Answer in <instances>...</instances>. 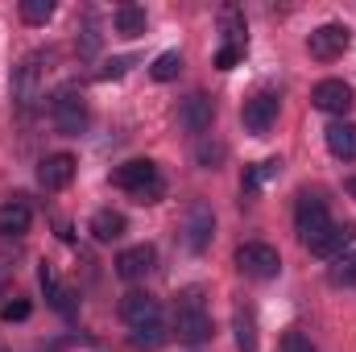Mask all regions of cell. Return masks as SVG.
I'll return each instance as SVG.
<instances>
[{
  "mask_svg": "<svg viewBox=\"0 0 356 352\" xmlns=\"http://www.w3.org/2000/svg\"><path fill=\"white\" fill-rule=\"evenodd\" d=\"M112 182L120 186V191H129L137 203H154L158 195H162V175H158V166L149 162V158H133V162H124Z\"/></svg>",
  "mask_w": 356,
  "mask_h": 352,
  "instance_id": "cell-1",
  "label": "cell"
},
{
  "mask_svg": "<svg viewBox=\"0 0 356 352\" xmlns=\"http://www.w3.org/2000/svg\"><path fill=\"white\" fill-rule=\"evenodd\" d=\"M175 332H178L182 344H203V340H211V315L203 311L199 290H186V294H182L178 315H175Z\"/></svg>",
  "mask_w": 356,
  "mask_h": 352,
  "instance_id": "cell-2",
  "label": "cell"
},
{
  "mask_svg": "<svg viewBox=\"0 0 356 352\" xmlns=\"http://www.w3.org/2000/svg\"><path fill=\"white\" fill-rule=\"evenodd\" d=\"M50 116H54V129L67 133V137H79V133L88 129V104H83V95H79L75 88L54 91V99H50Z\"/></svg>",
  "mask_w": 356,
  "mask_h": 352,
  "instance_id": "cell-3",
  "label": "cell"
},
{
  "mask_svg": "<svg viewBox=\"0 0 356 352\" xmlns=\"http://www.w3.org/2000/svg\"><path fill=\"white\" fill-rule=\"evenodd\" d=\"M294 228H298V241L311 249L327 228H332V216H327V203L319 195H298V207H294Z\"/></svg>",
  "mask_w": 356,
  "mask_h": 352,
  "instance_id": "cell-4",
  "label": "cell"
},
{
  "mask_svg": "<svg viewBox=\"0 0 356 352\" xmlns=\"http://www.w3.org/2000/svg\"><path fill=\"white\" fill-rule=\"evenodd\" d=\"M236 265H241L245 278L266 282V278H277V269H282V253H277L273 245H266V241H249V245L236 249Z\"/></svg>",
  "mask_w": 356,
  "mask_h": 352,
  "instance_id": "cell-5",
  "label": "cell"
},
{
  "mask_svg": "<svg viewBox=\"0 0 356 352\" xmlns=\"http://www.w3.org/2000/svg\"><path fill=\"white\" fill-rule=\"evenodd\" d=\"M307 50H311V58H319V63H336L344 50H348V25H319L311 38H307Z\"/></svg>",
  "mask_w": 356,
  "mask_h": 352,
  "instance_id": "cell-6",
  "label": "cell"
},
{
  "mask_svg": "<svg viewBox=\"0 0 356 352\" xmlns=\"http://www.w3.org/2000/svg\"><path fill=\"white\" fill-rule=\"evenodd\" d=\"M241 120H245V129H249L253 137H266L269 129L277 125V95L257 91L253 99H245V108H241Z\"/></svg>",
  "mask_w": 356,
  "mask_h": 352,
  "instance_id": "cell-7",
  "label": "cell"
},
{
  "mask_svg": "<svg viewBox=\"0 0 356 352\" xmlns=\"http://www.w3.org/2000/svg\"><path fill=\"white\" fill-rule=\"evenodd\" d=\"M158 315H162V307H158V298L154 294H145V290H129L124 298H120V319L137 332V328H149V323H158Z\"/></svg>",
  "mask_w": 356,
  "mask_h": 352,
  "instance_id": "cell-8",
  "label": "cell"
},
{
  "mask_svg": "<svg viewBox=\"0 0 356 352\" xmlns=\"http://www.w3.org/2000/svg\"><path fill=\"white\" fill-rule=\"evenodd\" d=\"M311 104L319 112H332V116H344L353 108V88L344 79H319L315 91H311Z\"/></svg>",
  "mask_w": 356,
  "mask_h": 352,
  "instance_id": "cell-9",
  "label": "cell"
},
{
  "mask_svg": "<svg viewBox=\"0 0 356 352\" xmlns=\"http://www.w3.org/2000/svg\"><path fill=\"white\" fill-rule=\"evenodd\" d=\"M211 120H216V104H211V95L195 91V95L182 99V108H178V125H182L186 133H207Z\"/></svg>",
  "mask_w": 356,
  "mask_h": 352,
  "instance_id": "cell-10",
  "label": "cell"
},
{
  "mask_svg": "<svg viewBox=\"0 0 356 352\" xmlns=\"http://www.w3.org/2000/svg\"><path fill=\"white\" fill-rule=\"evenodd\" d=\"M356 241V228L353 224H332L315 245H311V253L315 257H327V262H336V257H344L348 253V245Z\"/></svg>",
  "mask_w": 356,
  "mask_h": 352,
  "instance_id": "cell-11",
  "label": "cell"
},
{
  "mask_svg": "<svg viewBox=\"0 0 356 352\" xmlns=\"http://www.w3.org/2000/svg\"><path fill=\"white\" fill-rule=\"evenodd\" d=\"M158 262V253H154V245H133V249H124L120 257H116V273L124 278V282H137V278H145L149 269Z\"/></svg>",
  "mask_w": 356,
  "mask_h": 352,
  "instance_id": "cell-12",
  "label": "cell"
},
{
  "mask_svg": "<svg viewBox=\"0 0 356 352\" xmlns=\"http://www.w3.org/2000/svg\"><path fill=\"white\" fill-rule=\"evenodd\" d=\"M38 178H42L46 191H63V186H71V178H75V158H71V154H50V158L42 162Z\"/></svg>",
  "mask_w": 356,
  "mask_h": 352,
  "instance_id": "cell-13",
  "label": "cell"
},
{
  "mask_svg": "<svg viewBox=\"0 0 356 352\" xmlns=\"http://www.w3.org/2000/svg\"><path fill=\"white\" fill-rule=\"evenodd\" d=\"M207 241H211V207L191 203V211H186V245L199 253V249H207Z\"/></svg>",
  "mask_w": 356,
  "mask_h": 352,
  "instance_id": "cell-14",
  "label": "cell"
},
{
  "mask_svg": "<svg viewBox=\"0 0 356 352\" xmlns=\"http://www.w3.org/2000/svg\"><path fill=\"white\" fill-rule=\"evenodd\" d=\"M29 220H33V211H29L25 199L0 203V237H25L29 232Z\"/></svg>",
  "mask_w": 356,
  "mask_h": 352,
  "instance_id": "cell-15",
  "label": "cell"
},
{
  "mask_svg": "<svg viewBox=\"0 0 356 352\" xmlns=\"http://www.w3.org/2000/svg\"><path fill=\"white\" fill-rule=\"evenodd\" d=\"M88 232L99 241V245H112V241H120V237H124V216H120V211H112V207H104V211H95V216H91Z\"/></svg>",
  "mask_w": 356,
  "mask_h": 352,
  "instance_id": "cell-16",
  "label": "cell"
},
{
  "mask_svg": "<svg viewBox=\"0 0 356 352\" xmlns=\"http://www.w3.org/2000/svg\"><path fill=\"white\" fill-rule=\"evenodd\" d=\"M327 150H332L336 158L353 162L356 158V125L353 120H336V125H327Z\"/></svg>",
  "mask_w": 356,
  "mask_h": 352,
  "instance_id": "cell-17",
  "label": "cell"
},
{
  "mask_svg": "<svg viewBox=\"0 0 356 352\" xmlns=\"http://www.w3.org/2000/svg\"><path fill=\"white\" fill-rule=\"evenodd\" d=\"M116 33H120V38H141V33H145V8L120 4V8H116Z\"/></svg>",
  "mask_w": 356,
  "mask_h": 352,
  "instance_id": "cell-18",
  "label": "cell"
},
{
  "mask_svg": "<svg viewBox=\"0 0 356 352\" xmlns=\"http://www.w3.org/2000/svg\"><path fill=\"white\" fill-rule=\"evenodd\" d=\"M38 278H42V290H46V298H50V307H58L63 315H71V294L63 290V282H58V273H54V265H42L38 269Z\"/></svg>",
  "mask_w": 356,
  "mask_h": 352,
  "instance_id": "cell-19",
  "label": "cell"
},
{
  "mask_svg": "<svg viewBox=\"0 0 356 352\" xmlns=\"http://www.w3.org/2000/svg\"><path fill=\"white\" fill-rule=\"evenodd\" d=\"M42 95V83H38V63L29 58L25 67H21V75H17V104L21 108H33V99Z\"/></svg>",
  "mask_w": 356,
  "mask_h": 352,
  "instance_id": "cell-20",
  "label": "cell"
},
{
  "mask_svg": "<svg viewBox=\"0 0 356 352\" xmlns=\"http://www.w3.org/2000/svg\"><path fill=\"white\" fill-rule=\"evenodd\" d=\"M236 349L257 352V319H253V307H236Z\"/></svg>",
  "mask_w": 356,
  "mask_h": 352,
  "instance_id": "cell-21",
  "label": "cell"
},
{
  "mask_svg": "<svg viewBox=\"0 0 356 352\" xmlns=\"http://www.w3.org/2000/svg\"><path fill=\"white\" fill-rule=\"evenodd\" d=\"M178 71H182V54H178V50H166V54H158V58H154V67H149V75H154L158 83H170Z\"/></svg>",
  "mask_w": 356,
  "mask_h": 352,
  "instance_id": "cell-22",
  "label": "cell"
},
{
  "mask_svg": "<svg viewBox=\"0 0 356 352\" xmlns=\"http://www.w3.org/2000/svg\"><path fill=\"white\" fill-rule=\"evenodd\" d=\"M220 25H224L228 46H245V17H241V8H224L220 13Z\"/></svg>",
  "mask_w": 356,
  "mask_h": 352,
  "instance_id": "cell-23",
  "label": "cell"
},
{
  "mask_svg": "<svg viewBox=\"0 0 356 352\" xmlns=\"http://www.w3.org/2000/svg\"><path fill=\"white\" fill-rule=\"evenodd\" d=\"M54 17V4L50 0H21V21L25 25H46Z\"/></svg>",
  "mask_w": 356,
  "mask_h": 352,
  "instance_id": "cell-24",
  "label": "cell"
},
{
  "mask_svg": "<svg viewBox=\"0 0 356 352\" xmlns=\"http://www.w3.org/2000/svg\"><path fill=\"white\" fill-rule=\"evenodd\" d=\"M166 340V332H162V323H149V328H137L133 336H129V344L133 349H158Z\"/></svg>",
  "mask_w": 356,
  "mask_h": 352,
  "instance_id": "cell-25",
  "label": "cell"
},
{
  "mask_svg": "<svg viewBox=\"0 0 356 352\" xmlns=\"http://www.w3.org/2000/svg\"><path fill=\"white\" fill-rule=\"evenodd\" d=\"M332 282H336V286H356V253L336 257V265H332Z\"/></svg>",
  "mask_w": 356,
  "mask_h": 352,
  "instance_id": "cell-26",
  "label": "cell"
},
{
  "mask_svg": "<svg viewBox=\"0 0 356 352\" xmlns=\"http://www.w3.org/2000/svg\"><path fill=\"white\" fill-rule=\"evenodd\" d=\"M241 58H245V46H228V42H224L220 54H216V67H220V71H232Z\"/></svg>",
  "mask_w": 356,
  "mask_h": 352,
  "instance_id": "cell-27",
  "label": "cell"
},
{
  "mask_svg": "<svg viewBox=\"0 0 356 352\" xmlns=\"http://www.w3.org/2000/svg\"><path fill=\"white\" fill-rule=\"evenodd\" d=\"M277 352H315V344H311L302 332H286L282 344H277Z\"/></svg>",
  "mask_w": 356,
  "mask_h": 352,
  "instance_id": "cell-28",
  "label": "cell"
},
{
  "mask_svg": "<svg viewBox=\"0 0 356 352\" xmlns=\"http://www.w3.org/2000/svg\"><path fill=\"white\" fill-rule=\"evenodd\" d=\"M220 158H224V145H211V141H203V145H199V162H203L207 170H211Z\"/></svg>",
  "mask_w": 356,
  "mask_h": 352,
  "instance_id": "cell-29",
  "label": "cell"
},
{
  "mask_svg": "<svg viewBox=\"0 0 356 352\" xmlns=\"http://www.w3.org/2000/svg\"><path fill=\"white\" fill-rule=\"evenodd\" d=\"M4 319H8V323H13V319H17V323H21V319H29V303H25V298L8 303V307H4Z\"/></svg>",
  "mask_w": 356,
  "mask_h": 352,
  "instance_id": "cell-30",
  "label": "cell"
},
{
  "mask_svg": "<svg viewBox=\"0 0 356 352\" xmlns=\"http://www.w3.org/2000/svg\"><path fill=\"white\" fill-rule=\"evenodd\" d=\"M348 195H356V178H348Z\"/></svg>",
  "mask_w": 356,
  "mask_h": 352,
  "instance_id": "cell-31",
  "label": "cell"
}]
</instances>
